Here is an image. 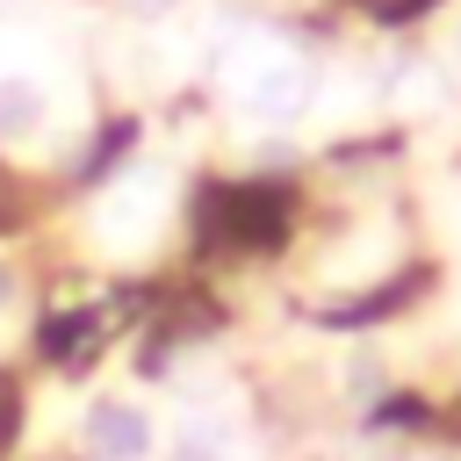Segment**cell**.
<instances>
[{"instance_id": "obj_1", "label": "cell", "mask_w": 461, "mask_h": 461, "mask_svg": "<svg viewBox=\"0 0 461 461\" xmlns=\"http://www.w3.org/2000/svg\"><path fill=\"white\" fill-rule=\"evenodd\" d=\"M86 454L94 461H144L151 454V418L137 403H94L86 411Z\"/></svg>"}, {"instance_id": "obj_2", "label": "cell", "mask_w": 461, "mask_h": 461, "mask_svg": "<svg viewBox=\"0 0 461 461\" xmlns=\"http://www.w3.org/2000/svg\"><path fill=\"white\" fill-rule=\"evenodd\" d=\"M245 101L259 108V115H303V101H310V72L295 65V58H259L252 72H245Z\"/></svg>"}, {"instance_id": "obj_3", "label": "cell", "mask_w": 461, "mask_h": 461, "mask_svg": "<svg viewBox=\"0 0 461 461\" xmlns=\"http://www.w3.org/2000/svg\"><path fill=\"white\" fill-rule=\"evenodd\" d=\"M43 122V86L29 72H0V137H29Z\"/></svg>"}, {"instance_id": "obj_4", "label": "cell", "mask_w": 461, "mask_h": 461, "mask_svg": "<svg viewBox=\"0 0 461 461\" xmlns=\"http://www.w3.org/2000/svg\"><path fill=\"white\" fill-rule=\"evenodd\" d=\"M122 7H130V14H166L173 0H122Z\"/></svg>"}, {"instance_id": "obj_5", "label": "cell", "mask_w": 461, "mask_h": 461, "mask_svg": "<svg viewBox=\"0 0 461 461\" xmlns=\"http://www.w3.org/2000/svg\"><path fill=\"white\" fill-rule=\"evenodd\" d=\"M180 461H209V454H202V447H194V439H187V454H180Z\"/></svg>"}]
</instances>
